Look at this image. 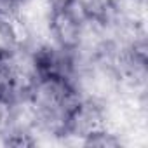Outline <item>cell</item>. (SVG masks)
I'll return each mask as SVG.
<instances>
[{
	"label": "cell",
	"mask_w": 148,
	"mask_h": 148,
	"mask_svg": "<svg viewBox=\"0 0 148 148\" xmlns=\"http://www.w3.org/2000/svg\"><path fill=\"white\" fill-rule=\"evenodd\" d=\"M82 16L75 12V5L71 9L52 11L49 16V35L54 45L66 52H75L82 32Z\"/></svg>",
	"instance_id": "6da1fadb"
},
{
	"label": "cell",
	"mask_w": 148,
	"mask_h": 148,
	"mask_svg": "<svg viewBox=\"0 0 148 148\" xmlns=\"http://www.w3.org/2000/svg\"><path fill=\"white\" fill-rule=\"evenodd\" d=\"M23 96V86L18 73L16 49L0 47V103L12 105Z\"/></svg>",
	"instance_id": "7a4b0ae2"
},
{
	"label": "cell",
	"mask_w": 148,
	"mask_h": 148,
	"mask_svg": "<svg viewBox=\"0 0 148 148\" xmlns=\"http://www.w3.org/2000/svg\"><path fill=\"white\" fill-rule=\"evenodd\" d=\"M51 11H63V9H71L77 4V0H47Z\"/></svg>",
	"instance_id": "3957f363"
}]
</instances>
